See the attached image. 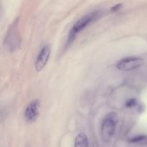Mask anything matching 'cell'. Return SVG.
I'll list each match as a JSON object with an SVG mask.
<instances>
[{
  "mask_svg": "<svg viewBox=\"0 0 147 147\" xmlns=\"http://www.w3.org/2000/svg\"><path fill=\"white\" fill-rule=\"evenodd\" d=\"M118 122H119V116L115 112H110L105 116L100 129L102 139L104 142H110L116 131Z\"/></svg>",
  "mask_w": 147,
  "mask_h": 147,
  "instance_id": "obj_1",
  "label": "cell"
},
{
  "mask_svg": "<svg viewBox=\"0 0 147 147\" xmlns=\"http://www.w3.org/2000/svg\"><path fill=\"white\" fill-rule=\"evenodd\" d=\"M98 17V14L96 12H91L89 14H85L84 16L80 17L77 22L74 24V25L72 27L71 30L70 31L67 37V43L70 44L76 38L78 33L83 30L85 27H87L90 22L94 21Z\"/></svg>",
  "mask_w": 147,
  "mask_h": 147,
  "instance_id": "obj_2",
  "label": "cell"
},
{
  "mask_svg": "<svg viewBox=\"0 0 147 147\" xmlns=\"http://www.w3.org/2000/svg\"><path fill=\"white\" fill-rule=\"evenodd\" d=\"M144 60L137 56H129L123 57L118 61L116 67L121 71H131L136 70L142 65Z\"/></svg>",
  "mask_w": 147,
  "mask_h": 147,
  "instance_id": "obj_3",
  "label": "cell"
},
{
  "mask_svg": "<svg viewBox=\"0 0 147 147\" xmlns=\"http://www.w3.org/2000/svg\"><path fill=\"white\" fill-rule=\"evenodd\" d=\"M51 53V47L49 45H45L39 53L35 62V69L37 72H40L47 64Z\"/></svg>",
  "mask_w": 147,
  "mask_h": 147,
  "instance_id": "obj_4",
  "label": "cell"
},
{
  "mask_svg": "<svg viewBox=\"0 0 147 147\" xmlns=\"http://www.w3.org/2000/svg\"><path fill=\"white\" fill-rule=\"evenodd\" d=\"M5 47L9 50H14L19 45V37L16 24H14L9 28L5 37Z\"/></svg>",
  "mask_w": 147,
  "mask_h": 147,
  "instance_id": "obj_5",
  "label": "cell"
},
{
  "mask_svg": "<svg viewBox=\"0 0 147 147\" xmlns=\"http://www.w3.org/2000/svg\"><path fill=\"white\" fill-rule=\"evenodd\" d=\"M39 101L34 100L29 103L24 111V118L27 122H34L39 116Z\"/></svg>",
  "mask_w": 147,
  "mask_h": 147,
  "instance_id": "obj_6",
  "label": "cell"
},
{
  "mask_svg": "<svg viewBox=\"0 0 147 147\" xmlns=\"http://www.w3.org/2000/svg\"><path fill=\"white\" fill-rule=\"evenodd\" d=\"M75 147H89V142L87 135L85 133H80L75 139Z\"/></svg>",
  "mask_w": 147,
  "mask_h": 147,
  "instance_id": "obj_7",
  "label": "cell"
}]
</instances>
